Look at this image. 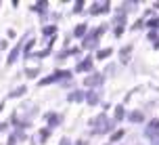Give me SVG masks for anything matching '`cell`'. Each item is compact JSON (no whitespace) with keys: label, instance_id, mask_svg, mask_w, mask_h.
Instances as JSON below:
<instances>
[{"label":"cell","instance_id":"3","mask_svg":"<svg viewBox=\"0 0 159 145\" xmlns=\"http://www.w3.org/2000/svg\"><path fill=\"white\" fill-rule=\"evenodd\" d=\"M153 143H155V145H159V137H155V139H153Z\"/></svg>","mask_w":159,"mask_h":145},{"label":"cell","instance_id":"1","mask_svg":"<svg viewBox=\"0 0 159 145\" xmlns=\"http://www.w3.org/2000/svg\"><path fill=\"white\" fill-rule=\"evenodd\" d=\"M132 120H134V122H140V120H143V116H140L138 112H134V114H132Z\"/></svg>","mask_w":159,"mask_h":145},{"label":"cell","instance_id":"2","mask_svg":"<svg viewBox=\"0 0 159 145\" xmlns=\"http://www.w3.org/2000/svg\"><path fill=\"white\" fill-rule=\"evenodd\" d=\"M88 67H90V59H88V61H84V63L80 65V70H88Z\"/></svg>","mask_w":159,"mask_h":145}]
</instances>
